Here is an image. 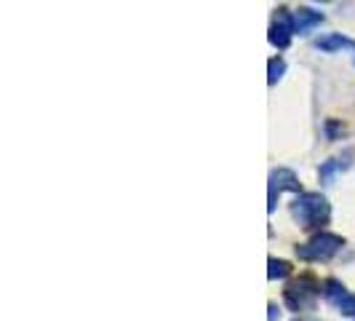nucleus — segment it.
<instances>
[{
	"label": "nucleus",
	"instance_id": "obj_7",
	"mask_svg": "<svg viewBox=\"0 0 355 321\" xmlns=\"http://www.w3.org/2000/svg\"><path fill=\"white\" fill-rule=\"evenodd\" d=\"M320 22H323V14H320V11H313V8H300V11H294V30H297L300 35H307L313 27H318Z\"/></svg>",
	"mask_w": 355,
	"mask_h": 321
},
{
	"label": "nucleus",
	"instance_id": "obj_11",
	"mask_svg": "<svg viewBox=\"0 0 355 321\" xmlns=\"http://www.w3.org/2000/svg\"><path fill=\"white\" fill-rule=\"evenodd\" d=\"M353 54H355V49H353Z\"/></svg>",
	"mask_w": 355,
	"mask_h": 321
},
{
	"label": "nucleus",
	"instance_id": "obj_10",
	"mask_svg": "<svg viewBox=\"0 0 355 321\" xmlns=\"http://www.w3.org/2000/svg\"><path fill=\"white\" fill-rule=\"evenodd\" d=\"M347 166H350V163H347V160L342 163V158L329 160V163H323V166H320V179H323V182H329V179L337 174L339 169H347Z\"/></svg>",
	"mask_w": 355,
	"mask_h": 321
},
{
	"label": "nucleus",
	"instance_id": "obj_1",
	"mask_svg": "<svg viewBox=\"0 0 355 321\" xmlns=\"http://www.w3.org/2000/svg\"><path fill=\"white\" fill-rule=\"evenodd\" d=\"M291 214L302 228H318L326 225L331 217V206L320 193H302L291 204Z\"/></svg>",
	"mask_w": 355,
	"mask_h": 321
},
{
	"label": "nucleus",
	"instance_id": "obj_9",
	"mask_svg": "<svg viewBox=\"0 0 355 321\" xmlns=\"http://www.w3.org/2000/svg\"><path fill=\"white\" fill-rule=\"evenodd\" d=\"M291 273V265L286 263V260H275V257H270V270H267V276L275 281V279H286Z\"/></svg>",
	"mask_w": 355,
	"mask_h": 321
},
{
	"label": "nucleus",
	"instance_id": "obj_3",
	"mask_svg": "<svg viewBox=\"0 0 355 321\" xmlns=\"http://www.w3.org/2000/svg\"><path fill=\"white\" fill-rule=\"evenodd\" d=\"M345 247V238L342 236H334V233H318L315 238H310L307 244H300L297 247V254L302 260H331L339 249Z\"/></svg>",
	"mask_w": 355,
	"mask_h": 321
},
{
	"label": "nucleus",
	"instance_id": "obj_8",
	"mask_svg": "<svg viewBox=\"0 0 355 321\" xmlns=\"http://www.w3.org/2000/svg\"><path fill=\"white\" fill-rule=\"evenodd\" d=\"M267 70H270V75H267V83L270 86H275L281 78H284L286 72V62L281 59V56H275V59H270V65H267Z\"/></svg>",
	"mask_w": 355,
	"mask_h": 321
},
{
	"label": "nucleus",
	"instance_id": "obj_5",
	"mask_svg": "<svg viewBox=\"0 0 355 321\" xmlns=\"http://www.w3.org/2000/svg\"><path fill=\"white\" fill-rule=\"evenodd\" d=\"M284 190H300V179L291 169H275L270 174V204H267L270 212H275V196H281Z\"/></svg>",
	"mask_w": 355,
	"mask_h": 321
},
{
	"label": "nucleus",
	"instance_id": "obj_4",
	"mask_svg": "<svg viewBox=\"0 0 355 321\" xmlns=\"http://www.w3.org/2000/svg\"><path fill=\"white\" fill-rule=\"evenodd\" d=\"M294 14H288L286 8H281L275 19H272V24H270V43L275 46V49H288V43H291V38H294Z\"/></svg>",
	"mask_w": 355,
	"mask_h": 321
},
{
	"label": "nucleus",
	"instance_id": "obj_2",
	"mask_svg": "<svg viewBox=\"0 0 355 321\" xmlns=\"http://www.w3.org/2000/svg\"><path fill=\"white\" fill-rule=\"evenodd\" d=\"M318 295H320L318 281H315L313 276H302V279H297V281H291V284L286 286L284 303L288 305L291 311H307V308L315 305Z\"/></svg>",
	"mask_w": 355,
	"mask_h": 321
},
{
	"label": "nucleus",
	"instance_id": "obj_6",
	"mask_svg": "<svg viewBox=\"0 0 355 321\" xmlns=\"http://www.w3.org/2000/svg\"><path fill=\"white\" fill-rule=\"evenodd\" d=\"M323 295L337 305L339 313H345V316H355V295H347V292H345V286L339 284V281H326Z\"/></svg>",
	"mask_w": 355,
	"mask_h": 321
}]
</instances>
